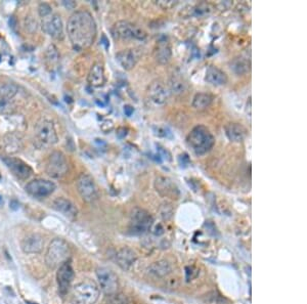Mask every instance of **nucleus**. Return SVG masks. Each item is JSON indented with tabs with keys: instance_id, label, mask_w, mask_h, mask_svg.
<instances>
[{
	"instance_id": "f257e3e1",
	"label": "nucleus",
	"mask_w": 307,
	"mask_h": 304,
	"mask_svg": "<svg viewBox=\"0 0 307 304\" xmlns=\"http://www.w3.org/2000/svg\"><path fill=\"white\" fill-rule=\"evenodd\" d=\"M67 33L75 51H81L87 50L97 38V23L89 12L77 11L69 17L67 24Z\"/></svg>"
},
{
	"instance_id": "f03ea898",
	"label": "nucleus",
	"mask_w": 307,
	"mask_h": 304,
	"mask_svg": "<svg viewBox=\"0 0 307 304\" xmlns=\"http://www.w3.org/2000/svg\"><path fill=\"white\" fill-rule=\"evenodd\" d=\"M187 140L190 149L198 156L207 154L215 145L213 135L204 125H198L191 129Z\"/></svg>"
},
{
	"instance_id": "7ed1b4c3",
	"label": "nucleus",
	"mask_w": 307,
	"mask_h": 304,
	"mask_svg": "<svg viewBox=\"0 0 307 304\" xmlns=\"http://www.w3.org/2000/svg\"><path fill=\"white\" fill-rule=\"evenodd\" d=\"M100 287L92 280H84L73 289L72 299L74 304H95L100 298Z\"/></svg>"
},
{
	"instance_id": "20e7f679",
	"label": "nucleus",
	"mask_w": 307,
	"mask_h": 304,
	"mask_svg": "<svg viewBox=\"0 0 307 304\" xmlns=\"http://www.w3.org/2000/svg\"><path fill=\"white\" fill-rule=\"evenodd\" d=\"M70 255L69 245L63 239H54L47 248L45 254L46 265L51 270L60 268L68 260Z\"/></svg>"
},
{
	"instance_id": "39448f33",
	"label": "nucleus",
	"mask_w": 307,
	"mask_h": 304,
	"mask_svg": "<svg viewBox=\"0 0 307 304\" xmlns=\"http://www.w3.org/2000/svg\"><path fill=\"white\" fill-rule=\"evenodd\" d=\"M112 36L117 40H139L147 39V33L137 25L128 21L115 23L111 29Z\"/></svg>"
},
{
	"instance_id": "423d86ee",
	"label": "nucleus",
	"mask_w": 307,
	"mask_h": 304,
	"mask_svg": "<svg viewBox=\"0 0 307 304\" xmlns=\"http://www.w3.org/2000/svg\"><path fill=\"white\" fill-rule=\"evenodd\" d=\"M35 136L44 147H51L59 140L53 122L47 118H42L37 122L35 126Z\"/></svg>"
},
{
	"instance_id": "0eeeda50",
	"label": "nucleus",
	"mask_w": 307,
	"mask_h": 304,
	"mask_svg": "<svg viewBox=\"0 0 307 304\" xmlns=\"http://www.w3.org/2000/svg\"><path fill=\"white\" fill-rule=\"evenodd\" d=\"M46 173L55 179H61L68 173L69 164L66 156L59 151H54L50 155L46 162Z\"/></svg>"
},
{
	"instance_id": "6e6552de",
	"label": "nucleus",
	"mask_w": 307,
	"mask_h": 304,
	"mask_svg": "<svg viewBox=\"0 0 307 304\" xmlns=\"http://www.w3.org/2000/svg\"><path fill=\"white\" fill-rule=\"evenodd\" d=\"M153 224L152 215L142 208H134L129 221V231L133 235H142L147 233Z\"/></svg>"
},
{
	"instance_id": "1a4fd4ad",
	"label": "nucleus",
	"mask_w": 307,
	"mask_h": 304,
	"mask_svg": "<svg viewBox=\"0 0 307 304\" xmlns=\"http://www.w3.org/2000/svg\"><path fill=\"white\" fill-rule=\"evenodd\" d=\"M97 278L99 287L107 295L116 294L119 288L118 277L113 270L107 268H99L97 270Z\"/></svg>"
},
{
	"instance_id": "9d476101",
	"label": "nucleus",
	"mask_w": 307,
	"mask_h": 304,
	"mask_svg": "<svg viewBox=\"0 0 307 304\" xmlns=\"http://www.w3.org/2000/svg\"><path fill=\"white\" fill-rule=\"evenodd\" d=\"M77 189L86 203H93L97 200L99 194L93 178L87 173H81L77 179Z\"/></svg>"
},
{
	"instance_id": "9b49d317",
	"label": "nucleus",
	"mask_w": 307,
	"mask_h": 304,
	"mask_svg": "<svg viewBox=\"0 0 307 304\" xmlns=\"http://www.w3.org/2000/svg\"><path fill=\"white\" fill-rule=\"evenodd\" d=\"M169 99V90L166 88L164 83L155 80L153 81L147 89V100L154 106H164Z\"/></svg>"
},
{
	"instance_id": "f8f14e48",
	"label": "nucleus",
	"mask_w": 307,
	"mask_h": 304,
	"mask_svg": "<svg viewBox=\"0 0 307 304\" xmlns=\"http://www.w3.org/2000/svg\"><path fill=\"white\" fill-rule=\"evenodd\" d=\"M55 184L49 179L38 178L27 184L26 192L35 198H45L51 196L55 189Z\"/></svg>"
},
{
	"instance_id": "ddd939ff",
	"label": "nucleus",
	"mask_w": 307,
	"mask_h": 304,
	"mask_svg": "<svg viewBox=\"0 0 307 304\" xmlns=\"http://www.w3.org/2000/svg\"><path fill=\"white\" fill-rule=\"evenodd\" d=\"M74 280V270L69 260L65 261L60 268H57L56 281L61 295L65 296L69 292Z\"/></svg>"
},
{
	"instance_id": "4468645a",
	"label": "nucleus",
	"mask_w": 307,
	"mask_h": 304,
	"mask_svg": "<svg viewBox=\"0 0 307 304\" xmlns=\"http://www.w3.org/2000/svg\"><path fill=\"white\" fill-rule=\"evenodd\" d=\"M42 30L53 39L62 40L64 38V26L61 16L51 14L42 18Z\"/></svg>"
},
{
	"instance_id": "2eb2a0df",
	"label": "nucleus",
	"mask_w": 307,
	"mask_h": 304,
	"mask_svg": "<svg viewBox=\"0 0 307 304\" xmlns=\"http://www.w3.org/2000/svg\"><path fill=\"white\" fill-rule=\"evenodd\" d=\"M6 167L12 171L14 175L20 179H28L33 173L32 168L23 160L15 157H5L2 159Z\"/></svg>"
},
{
	"instance_id": "dca6fc26",
	"label": "nucleus",
	"mask_w": 307,
	"mask_h": 304,
	"mask_svg": "<svg viewBox=\"0 0 307 304\" xmlns=\"http://www.w3.org/2000/svg\"><path fill=\"white\" fill-rule=\"evenodd\" d=\"M156 191L163 197L177 200L180 196L177 186L172 180L165 176H159L155 180Z\"/></svg>"
},
{
	"instance_id": "f3484780",
	"label": "nucleus",
	"mask_w": 307,
	"mask_h": 304,
	"mask_svg": "<svg viewBox=\"0 0 307 304\" xmlns=\"http://www.w3.org/2000/svg\"><path fill=\"white\" fill-rule=\"evenodd\" d=\"M140 56H141V52L139 50L127 49V50H123L119 51L116 54V59L124 70L130 71L136 67L140 59Z\"/></svg>"
},
{
	"instance_id": "a211bd4d",
	"label": "nucleus",
	"mask_w": 307,
	"mask_h": 304,
	"mask_svg": "<svg viewBox=\"0 0 307 304\" xmlns=\"http://www.w3.org/2000/svg\"><path fill=\"white\" fill-rule=\"evenodd\" d=\"M154 56L161 65H166L170 62L172 56L171 44L166 37H161L154 49Z\"/></svg>"
},
{
	"instance_id": "6ab92c4d",
	"label": "nucleus",
	"mask_w": 307,
	"mask_h": 304,
	"mask_svg": "<svg viewBox=\"0 0 307 304\" xmlns=\"http://www.w3.org/2000/svg\"><path fill=\"white\" fill-rule=\"evenodd\" d=\"M52 208L55 211L60 212L65 217L73 220L78 215V209L74 205L73 202L66 198H56L52 203Z\"/></svg>"
},
{
	"instance_id": "aec40b11",
	"label": "nucleus",
	"mask_w": 307,
	"mask_h": 304,
	"mask_svg": "<svg viewBox=\"0 0 307 304\" xmlns=\"http://www.w3.org/2000/svg\"><path fill=\"white\" fill-rule=\"evenodd\" d=\"M44 241L40 235L33 234L26 236L22 242V250L27 254L39 253L43 249Z\"/></svg>"
},
{
	"instance_id": "412c9836",
	"label": "nucleus",
	"mask_w": 307,
	"mask_h": 304,
	"mask_svg": "<svg viewBox=\"0 0 307 304\" xmlns=\"http://www.w3.org/2000/svg\"><path fill=\"white\" fill-rule=\"evenodd\" d=\"M136 253L132 249L128 248V247H124V248L120 249L116 254L117 264L124 270H128L134 264V262L136 261Z\"/></svg>"
},
{
	"instance_id": "4be33fe9",
	"label": "nucleus",
	"mask_w": 307,
	"mask_h": 304,
	"mask_svg": "<svg viewBox=\"0 0 307 304\" xmlns=\"http://www.w3.org/2000/svg\"><path fill=\"white\" fill-rule=\"evenodd\" d=\"M205 80L214 86H223L227 83V75L215 66H209L206 70Z\"/></svg>"
},
{
	"instance_id": "5701e85b",
	"label": "nucleus",
	"mask_w": 307,
	"mask_h": 304,
	"mask_svg": "<svg viewBox=\"0 0 307 304\" xmlns=\"http://www.w3.org/2000/svg\"><path fill=\"white\" fill-rule=\"evenodd\" d=\"M224 130L225 135L232 142H242L248 135L246 127H244L242 124H239V123L235 122L226 124Z\"/></svg>"
},
{
	"instance_id": "b1692460",
	"label": "nucleus",
	"mask_w": 307,
	"mask_h": 304,
	"mask_svg": "<svg viewBox=\"0 0 307 304\" xmlns=\"http://www.w3.org/2000/svg\"><path fill=\"white\" fill-rule=\"evenodd\" d=\"M87 82L92 87H101L105 82L104 69L102 63H95L87 75Z\"/></svg>"
},
{
	"instance_id": "393cba45",
	"label": "nucleus",
	"mask_w": 307,
	"mask_h": 304,
	"mask_svg": "<svg viewBox=\"0 0 307 304\" xmlns=\"http://www.w3.org/2000/svg\"><path fill=\"white\" fill-rule=\"evenodd\" d=\"M251 68V63L250 60L245 58V56H237L235 58L232 63H230V69L233 70V72L236 75L242 76L247 74L249 71H250Z\"/></svg>"
},
{
	"instance_id": "a878e982",
	"label": "nucleus",
	"mask_w": 307,
	"mask_h": 304,
	"mask_svg": "<svg viewBox=\"0 0 307 304\" xmlns=\"http://www.w3.org/2000/svg\"><path fill=\"white\" fill-rule=\"evenodd\" d=\"M213 101V98L211 94L205 93V92H199L193 99V108L199 111L206 110L211 106V103Z\"/></svg>"
},
{
	"instance_id": "bb28decb",
	"label": "nucleus",
	"mask_w": 307,
	"mask_h": 304,
	"mask_svg": "<svg viewBox=\"0 0 307 304\" xmlns=\"http://www.w3.org/2000/svg\"><path fill=\"white\" fill-rule=\"evenodd\" d=\"M169 90L175 96H181L188 90V83L181 76H174L170 79Z\"/></svg>"
},
{
	"instance_id": "cd10ccee",
	"label": "nucleus",
	"mask_w": 307,
	"mask_h": 304,
	"mask_svg": "<svg viewBox=\"0 0 307 304\" xmlns=\"http://www.w3.org/2000/svg\"><path fill=\"white\" fill-rule=\"evenodd\" d=\"M44 60H45L46 66L50 69L52 70V69L56 68V66H57V64H59V61H60V54H59V51H57V49L53 44H51L49 46V49L46 50Z\"/></svg>"
},
{
	"instance_id": "c85d7f7f",
	"label": "nucleus",
	"mask_w": 307,
	"mask_h": 304,
	"mask_svg": "<svg viewBox=\"0 0 307 304\" xmlns=\"http://www.w3.org/2000/svg\"><path fill=\"white\" fill-rule=\"evenodd\" d=\"M17 91L18 88L14 83H4L0 85V96L4 99L13 101V99L17 96Z\"/></svg>"
},
{
	"instance_id": "c756f323",
	"label": "nucleus",
	"mask_w": 307,
	"mask_h": 304,
	"mask_svg": "<svg viewBox=\"0 0 307 304\" xmlns=\"http://www.w3.org/2000/svg\"><path fill=\"white\" fill-rule=\"evenodd\" d=\"M171 271L170 265L168 262L165 261H159L155 262L151 267V272L153 274L157 275V277H164V275L168 274Z\"/></svg>"
},
{
	"instance_id": "7c9ffc66",
	"label": "nucleus",
	"mask_w": 307,
	"mask_h": 304,
	"mask_svg": "<svg viewBox=\"0 0 307 304\" xmlns=\"http://www.w3.org/2000/svg\"><path fill=\"white\" fill-rule=\"evenodd\" d=\"M5 141V148L8 152L11 153H17V152L20 151V144L21 141L15 135H8L4 139Z\"/></svg>"
},
{
	"instance_id": "2f4dec72",
	"label": "nucleus",
	"mask_w": 307,
	"mask_h": 304,
	"mask_svg": "<svg viewBox=\"0 0 307 304\" xmlns=\"http://www.w3.org/2000/svg\"><path fill=\"white\" fill-rule=\"evenodd\" d=\"M14 109L15 108H14L13 101L4 99L0 96V113L9 114V113L13 112Z\"/></svg>"
},
{
	"instance_id": "473e14b6",
	"label": "nucleus",
	"mask_w": 307,
	"mask_h": 304,
	"mask_svg": "<svg viewBox=\"0 0 307 304\" xmlns=\"http://www.w3.org/2000/svg\"><path fill=\"white\" fill-rule=\"evenodd\" d=\"M155 3L163 8V9H170V8H173L174 6H176L178 4V1H175V0H157V1H155Z\"/></svg>"
},
{
	"instance_id": "72a5a7b5",
	"label": "nucleus",
	"mask_w": 307,
	"mask_h": 304,
	"mask_svg": "<svg viewBox=\"0 0 307 304\" xmlns=\"http://www.w3.org/2000/svg\"><path fill=\"white\" fill-rule=\"evenodd\" d=\"M38 13H39V16L43 18L47 16H50L51 14H52V8L50 4L40 3L39 6H38Z\"/></svg>"
},
{
	"instance_id": "f704fd0d",
	"label": "nucleus",
	"mask_w": 307,
	"mask_h": 304,
	"mask_svg": "<svg viewBox=\"0 0 307 304\" xmlns=\"http://www.w3.org/2000/svg\"><path fill=\"white\" fill-rule=\"evenodd\" d=\"M101 129L102 130V132H104V134H109V132H111L113 129H114V123L112 120H104L102 122V124L101 125Z\"/></svg>"
},
{
	"instance_id": "c9c22d12",
	"label": "nucleus",
	"mask_w": 307,
	"mask_h": 304,
	"mask_svg": "<svg viewBox=\"0 0 307 304\" xmlns=\"http://www.w3.org/2000/svg\"><path fill=\"white\" fill-rule=\"evenodd\" d=\"M117 135H118V137H120V138L125 137V136L127 135V129L124 128V127H120V128L117 130Z\"/></svg>"
},
{
	"instance_id": "e433bc0d",
	"label": "nucleus",
	"mask_w": 307,
	"mask_h": 304,
	"mask_svg": "<svg viewBox=\"0 0 307 304\" xmlns=\"http://www.w3.org/2000/svg\"><path fill=\"white\" fill-rule=\"evenodd\" d=\"M133 108L131 107V106H125L124 107V113H125V115L126 116H128V117H130L132 114H133Z\"/></svg>"
},
{
	"instance_id": "4c0bfd02",
	"label": "nucleus",
	"mask_w": 307,
	"mask_h": 304,
	"mask_svg": "<svg viewBox=\"0 0 307 304\" xmlns=\"http://www.w3.org/2000/svg\"><path fill=\"white\" fill-rule=\"evenodd\" d=\"M64 4H65V6L66 7H68V8H73L75 5H76V3L75 2H73V1H64Z\"/></svg>"
}]
</instances>
